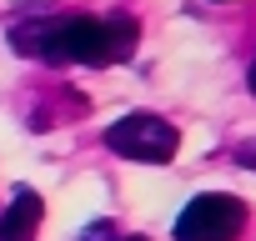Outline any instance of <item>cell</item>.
<instances>
[{
  "label": "cell",
  "instance_id": "1",
  "mask_svg": "<svg viewBox=\"0 0 256 241\" xmlns=\"http://www.w3.org/2000/svg\"><path fill=\"white\" fill-rule=\"evenodd\" d=\"M136 36L141 26L131 16H50L20 26L10 46L46 66H116L136 50Z\"/></svg>",
  "mask_w": 256,
  "mask_h": 241
},
{
  "label": "cell",
  "instance_id": "2",
  "mask_svg": "<svg viewBox=\"0 0 256 241\" xmlns=\"http://www.w3.org/2000/svg\"><path fill=\"white\" fill-rule=\"evenodd\" d=\"M106 146H110L116 156H126V161L161 166V161H171V156H176V146H181V131L171 126V120H161V116H146V110H136V116H120L116 126L106 131Z\"/></svg>",
  "mask_w": 256,
  "mask_h": 241
},
{
  "label": "cell",
  "instance_id": "3",
  "mask_svg": "<svg viewBox=\"0 0 256 241\" xmlns=\"http://www.w3.org/2000/svg\"><path fill=\"white\" fill-rule=\"evenodd\" d=\"M241 231H246V206L226 191L196 196L176 221V241H236Z\"/></svg>",
  "mask_w": 256,
  "mask_h": 241
},
{
  "label": "cell",
  "instance_id": "4",
  "mask_svg": "<svg viewBox=\"0 0 256 241\" xmlns=\"http://www.w3.org/2000/svg\"><path fill=\"white\" fill-rule=\"evenodd\" d=\"M40 216H46L40 196H36V191H16V196H10V206L0 211V241H36Z\"/></svg>",
  "mask_w": 256,
  "mask_h": 241
},
{
  "label": "cell",
  "instance_id": "5",
  "mask_svg": "<svg viewBox=\"0 0 256 241\" xmlns=\"http://www.w3.org/2000/svg\"><path fill=\"white\" fill-rule=\"evenodd\" d=\"M80 241H116V226H110V221H90Z\"/></svg>",
  "mask_w": 256,
  "mask_h": 241
},
{
  "label": "cell",
  "instance_id": "6",
  "mask_svg": "<svg viewBox=\"0 0 256 241\" xmlns=\"http://www.w3.org/2000/svg\"><path fill=\"white\" fill-rule=\"evenodd\" d=\"M236 161H241V166H256V141H246V146H236Z\"/></svg>",
  "mask_w": 256,
  "mask_h": 241
},
{
  "label": "cell",
  "instance_id": "7",
  "mask_svg": "<svg viewBox=\"0 0 256 241\" xmlns=\"http://www.w3.org/2000/svg\"><path fill=\"white\" fill-rule=\"evenodd\" d=\"M246 86H251V96H256V66H251V76H246Z\"/></svg>",
  "mask_w": 256,
  "mask_h": 241
},
{
  "label": "cell",
  "instance_id": "8",
  "mask_svg": "<svg viewBox=\"0 0 256 241\" xmlns=\"http://www.w3.org/2000/svg\"><path fill=\"white\" fill-rule=\"evenodd\" d=\"M120 241H151V236H120Z\"/></svg>",
  "mask_w": 256,
  "mask_h": 241
}]
</instances>
